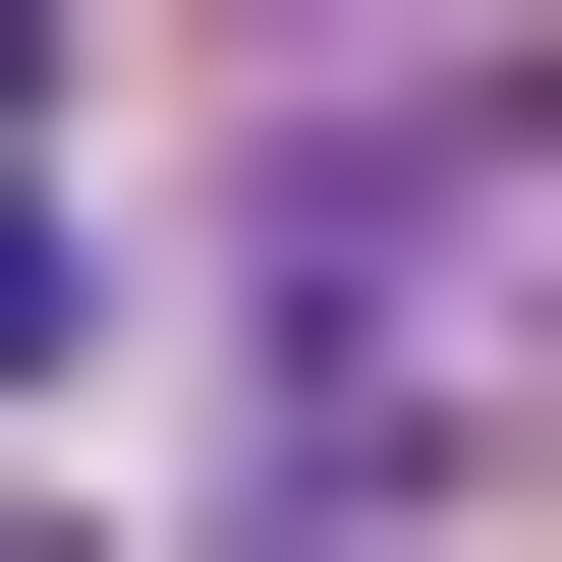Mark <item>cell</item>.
<instances>
[{
  "label": "cell",
  "instance_id": "obj_1",
  "mask_svg": "<svg viewBox=\"0 0 562 562\" xmlns=\"http://www.w3.org/2000/svg\"><path fill=\"white\" fill-rule=\"evenodd\" d=\"M506 225H562V113H506V0H394V113L225 225V338H281V506H450L506 450Z\"/></svg>",
  "mask_w": 562,
  "mask_h": 562
},
{
  "label": "cell",
  "instance_id": "obj_2",
  "mask_svg": "<svg viewBox=\"0 0 562 562\" xmlns=\"http://www.w3.org/2000/svg\"><path fill=\"white\" fill-rule=\"evenodd\" d=\"M0 394H57V169H0Z\"/></svg>",
  "mask_w": 562,
  "mask_h": 562
},
{
  "label": "cell",
  "instance_id": "obj_3",
  "mask_svg": "<svg viewBox=\"0 0 562 562\" xmlns=\"http://www.w3.org/2000/svg\"><path fill=\"white\" fill-rule=\"evenodd\" d=\"M0 562H57V506H0Z\"/></svg>",
  "mask_w": 562,
  "mask_h": 562
}]
</instances>
